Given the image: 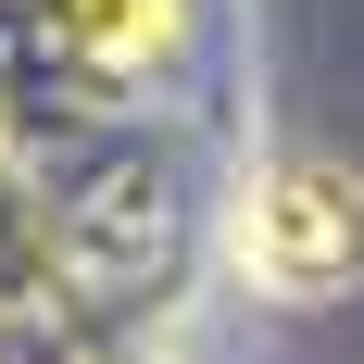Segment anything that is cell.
Here are the masks:
<instances>
[{"mask_svg": "<svg viewBox=\"0 0 364 364\" xmlns=\"http://www.w3.org/2000/svg\"><path fill=\"white\" fill-rule=\"evenodd\" d=\"M63 50L101 75H164L188 50V0H63Z\"/></svg>", "mask_w": 364, "mask_h": 364, "instance_id": "cell-2", "label": "cell"}, {"mask_svg": "<svg viewBox=\"0 0 364 364\" xmlns=\"http://www.w3.org/2000/svg\"><path fill=\"white\" fill-rule=\"evenodd\" d=\"M0 364H38V352H26V339H0Z\"/></svg>", "mask_w": 364, "mask_h": 364, "instance_id": "cell-3", "label": "cell"}, {"mask_svg": "<svg viewBox=\"0 0 364 364\" xmlns=\"http://www.w3.org/2000/svg\"><path fill=\"white\" fill-rule=\"evenodd\" d=\"M226 252L252 277L264 301H352L364 289V164L339 151H264L252 176H239V214H226Z\"/></svg>", "mask_w": 364, "mask_h": 364, "instance_id": "cell-1", "label": "cell"}]
</instances>
